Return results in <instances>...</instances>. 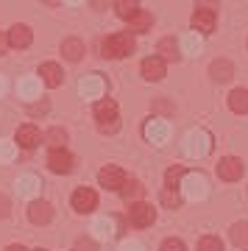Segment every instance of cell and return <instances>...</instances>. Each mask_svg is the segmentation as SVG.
I'll use <instances>...</instances> for the list:
<instances>
[{"instance_id": "obj_46", "label": "cell", "mask_w": 248, "mask_h": 251, "mask_svg": "<svg viewBox=\"0 0 248 251\" xmlns=\"http://www.w3.org/2000/svg\"><path fill=\"white\" fill-rule=\"evenodd\" d=\"M36 251H45V249H36Z\"/></svg>"}, {"instance_id": "obj_42", "label": "cell", "mask_w": 248, "mask_h": 251, "mask_svg": "<svg viewBox=\"0 0 248 251\" xmlns=\"http://www.w3.org/2000/svg\"><path fill=\"white\" fill-rule=\"evenodd\" d=\"M45 6H50V9H53V6H59V0H42Z\"/></svg>"}, {"instance_id": "obj_11", "label": "cell", "mask_w": 248, "mask_h": 251, "mask_svg": "<svg viewBox=\"0 0 248 251\" xmlns=\"http://www.w3.org/2000/svg\"><path fill=\"white\" fill-rule=\"evenodd\" d=\"M243 162L237 159V156H223L221 162H218V176H221L223 181H237L240 176H243Z\"/></svg>"}, {"instance_id": "obj_10", "label": "cell", "mask_w": 248, "mask_h": 251, "mask_svg": "<svg viewBox=\"0 0 248 251\" xmlns=\"http://www.w3.org/2000/svg\"><path fill=\"white\" fill-rule=\"evenodd\" d=\"M98 206V196H95V190H89V187H78L75 193H73V209L75 212H92Z\"/></svg>"}, {"instance_id": "obj_4", "label": "cell", "mask_w": 248, "mask_h": 251, "mask_svg": "<svg viewBox=\"0 0 248 251\" xmlns=\"http://www.w3.org/2000/svg\"><path fill=\"white\" fill-rule=\"evenodd\" d=\"M142 137L148 140L151 145H165L170 137V126L162 120V117H151L148 123L142 126Z\"/></svg>"}, {"instance_id": "obj_13", "label": "cell", "mask_w": 248, "mask_h": 251, "mask_svg": "<svg viewBox=\"0 0 248 251\" xmlns=\"http://www.w3.org/2000/svg\"><path fill=\"white\" fill-rule=\"evenodd\" d=\"M28 218H31V224H36V226L50 224V218H53V206L48 204V201H31V206H28Z\"/></svg>"}, {"instance_id": "obj_5", "label": "cell", "mask_w": 248, "mask_h": 251, "mask_svg": "<svg viewBox=\"0 0 248 251\" xmlns=\"http://www.w3.org/2000/svg\"><path fill=\"white\" fill-rule=\"evenodd\" d=\"M184 151L195 159H201L206 153L212 151V137L206 134V131H193V134H187V143H184Z\"/></svg>"}, {"instance_id": "obj_40", "label": "cell", "mask_w": 248, "mask_h": 251, "mask_svg": "<svg viewBox=\"0 0 248 251\" xmlns=\"http://www.w3.org/2000/svg\"><path fill=\"white\" fill-rule=\"evenodd\" d=\"M6 48H9V36H6V34H0V56L6 53Z\"/></svg>"}, {"instance_id": "obj_28", "label": "cell", "mask_w": 248, "mask_h": 251, "mask_svg": "<svg viewBox=\"0 0 248 251\" xmlns=\"http://www.w3.org/2000/svg\"><path fill=\"white\" fill-rule=\"evenodd\" d=\"M120 193H123L125 201H140V198L145 196V187H142V184H140L137 179H128V181L123 184V187H120Z\"/></svg>"}, {"instance_id": "obj_7", "label": "cell", "mask_w": 248, "mask_h": 251, "mask_svg": "<svg viewBox=\"0 0 248 251\" xmlns=\"http://www.w3.org/2000/svg\"><path fill=\"white\" fill-rule=\"evenodd\" d=\"M73 165H75V159H73V153L67 148H50V153H48V168L53 173H70Z\"/></svg>"}, {"instance_id": "obj_2", "label": "cell", "mask_w": 248, "mask_h": 251, "mask_svg": "<svg viewBox=\"0 0 248 251\" xmlns=\"http://www.w3.org/2000/svg\"><path fill=\"white\" fill-rule=\"evenodd\" d=\"M95 117H98V128L103 131V134H115L117 128H120V120H117V103L115 100H98L95 103Z\"/></svg>"}, {"instance_id": "obj_32", "label": "cell", "mask_w": 248, "mask_h": 251, "mask_svg": "<svg viewBox=\"0 0 248 251\" xmlns=\"http://www.w3.org/2000/svg\"><path fill=\"white\" fill-rule=\"evenodd\" d=\"M198 251H223V243L215 237V234H206V237H201V243H198Z\"/></svg>"}, {"instance_id": "obj_9", "label": "cell", "mask_w": 248, "mask_h": 251, "mask_svg": "<svg viewBox=\"0 0 248 251\" xmlns=\"http://www.w3.org/2000/svg\"><path fill=\"white\" fill-rule=\"evenodd\" d=\"M193 31H198V34H212L215 31V9L198 6L193 11Z\"/></svg>"}, {"instance_id": "obj_36", "label": "cell", "mask_w": 248, "mask_h": 251, "mask_svg": "<svg viewBox=\"0 0 248 251\" xmlns=\"http://www.w3.org/2000/svg\"><path fill=\"white\" fill-rule=\"evenodd\" d=\"M75 251H98V249L89 237H81V240H75Z\"/></svg>"}, {"instance_id": "obj_1", "label": "cell", "mask_w": 248, "mask_h": 251, "mask_svg": "<svg viewBox=\"0 0 248 251\" xmlns=\"http://www.w3.org/2000/svg\"><path fill=\"white\" fill-rule=\"evenodd\" d=\"M131 50H134V36L128 31L106 36L103 45H100V53L106 56V59H123V56H131Z\"/></svg>"}, {"instance_id": "obj_43", "label": "cell", "mask_w": 248, "mask_h": 251, "mask_svg": "<svg viewBox=\"0 0 248 251\" xmlns=\"http://www.w3.org/2000/svg\"><path fill=\"white\" fill-rule=\"evenodd\" d=\"M3 92H6V78L0 75V95H3Z\"/></svg>"}, {"instance_id": "obj_39", "label": "cell", "mask_w": 248, "mask_h": 251, "mask_svg": "<svg viewBox=\"0 0 248 251\" xmlns=\"http://www.w3.org/2000/svg\"><path fill=\"white\" fill-rule=\"evenodd\" d=\"M156 112H173V106H170V103H165V100H156Z\"/></svg>"}, {"instance_id": "obj_3", "label": "cell", "mask_w": 248, "mask_h": 251, "mask_svg": "<svg viewBox=\"0 0 248 251\" xmlns=\"http://www.w3.org/2000/svg\"><path fill=\"white\" fill-rule=\"evenodd\" d=\"M178 187H181V193H184L190 201H201V198H206V193H209V184H206V179L201 173H184Z\"/></svg>"}, {"instance_id": "obj_38", "label": "cell", "mask_w": 248, "mask_h": 251, "mask_svg": "<svg viewBox=\"0 0 248 251\" xmlns=\"http://www.w3.org/2000/svg\"><path fill=\"white\" fill-rule=\"evenodd\" d=\"M9 209H11L9 198H6V196H0V218H6V215H9Z\"/></svg>"}, {"instance_id": "obj_33", "label": "cell", "mask_w": 248, "mask_h": 251, "mask_svg": "<svg viewBox=\"0 0 248 251\" xmlns=\"http://www.w3.org/2000/svg\"><path fill=\"white\" fill-rule=\"evenodd\" d=\"M17 156V148L11 140H0V162H11Z\"/></svg>"}, {"instance_id": "obj_37", "label": "cell", "mask_w": 248, "mask_h": 251, "mask_svg": "<svg viewBox=\"0 0 248 251\" xmlns=\"http://www.w3.org/2000/svg\"><path fill=\"white\" fill-rule=\"evenodd\" d=\"M120 251H142V246L134 240H125V243H120Z\"/></svg>"}, {"instance_id": "obj_8", "label": "cell", "mask_w": 248, "mask_h": 251, "mask_svg": "<svg viewBox=\"0 0 248 251\" xmlns=\"http://www.w3.org/2000/svg\"><path fill=\"white\" fill-rule=\"evenodd\" d=\"M103 90H106V81L100 78L98 73L84 75V78L78 81V95H81V98H100Z\"/></svg>"}, {"instance_id": "obj_21", "label": "cell", "mask_w": 248, "mask_h": 251, "mask_svg": "<svg viewBox=\"0 0 248 251\" xmlns=\"http://www.w3.org/2000/svg\"><path fill=\"white\" fill-rule=\"evenodd\" d=\"M39 190H42V181L36 179V176H20L17 179V193L25 198H34L39 196Z\"/></svg>"}, {"instance_id": "obj_17", "label": "cell", "mask_w": 248, "mask_h": 251, "mask_svg": "<svg viewBox=\"0 0 248 251\" xmlns=\"http://www.w3.org/2000/svg\"><path fill=\"white\" fill-rule=\"evenodd\" d=\"M156 53H159L165 62H178V59H181V42H176L173 36H165L159 42V48H156Z\"/></svg>"}, {"instance_id": "obj_15", "label": "cell", "mask_w": 248, "mask_h": 251, "mask_svg": "<svg viewBox=\"0 0 248 251\" xmlns=\"http://www.w3.org/2000/svg\"><path fill=\"white\" fill-rule=\"evenodd\" d=\"M17 92H20V98L36 100L39 92H42V78H39V75H25V78L17 84Z\"/></svg>"}, {"instance_id": "obj_34", "label": "cell", "mask_w": 248, "mask_h": 251, "mask_svg": "<svg viewBox=\"0 0 248 251\" xmlns=\"http://www.w3.org/2000/svg\"><path fill=\"white\" fill-rule=\"evenodd\" d=\"M181 176H184V168H170L168 173H165V181H168V187H178L181 184Z\"/></svg>"}, {"instance_id": "obj_16", "label": "cell", "mask_w": 248, "mask_h": 251, "mask_svg": "<svg viewBox=\"0 0 248 251\" xmlns=\"http://www.w3.org/2000/svg\"><path fill=\"white\" fill-rule=\"evenodd\" d=\"M34 42V34L28 25H11L9 28V45L11 48H28Z\"/></svg>"}, {"instance_id": "obj_24", "label": "cell", "mask_w": 248, "mask_h": 251, "mask_svg": "<svg viewBox=\"0 0 248 251\" xmlns=\"http://www.w3.org/2000/svg\"><path fill=\"white\" fill-rule=\"evenodd\" d=\"M229 109L234 115H246L248 112V90H234L229 95Z\"/></svg>"}, {"instance_id": "obj_26", "label": "cell", "mask_w": 248, "mask_h": 251, "mask_svg": "<svg viewBox=\"0 0 248 251\" xmlns=\"http://www.w3.org/2000/svg\"><path fill=\"white\" fill-rule=\"evenodd\" d=\"M115 11L120 20H131L137 11H140V0H117L115 3Z\"/></svg>"}, {"instance_id": "obj_19", "label": "cell", "mask_w": 248, "mask_h": 251, "mask_svg": "<svg viewBox=\"0 0 248 251\" xmlns=\"http://www.w3.org/2000/svg\"><path fill=\"white\" fill-rule=\"evenodd\" d=\"M42 140L45 137L39 134V128H34V126H20L17 128V145H23V148H36Z\"/></svg>"}, {"instance_id": "obj_44", "label": "cell", "mask_w": 248, "mask_h": 251, "mask_svg": "<svg viewBox=\"0 0 248 251\" xmlns=\"http://www.w3.org/2000/svg\"><path fill=\"white\" fill-rule=\"evenodd\" d=\"M6 251H25V249H23V246H9Z\"/></svg>"}, {"instance_id": "obj_14", "label": "cell", "mask_w": 248, "mask_h": 251, "mask_svg": "<svg viewBox=\"0 0 248 251\" xmlns=\"http://www.w3.org/2000/svg\"><path fill=\"white\" fill-rule=\"evenodd\" d=\"M142 78L145 81H162L165 78V59L162 56H148L142 62Z\"/></svg>"}, {"instance_id": "obj_6", "label": "cell", "mask_w": 248, "mask_h": 251, "mask_svg": "<svg viewBox=\"0 0 248 251\" xmlns=\"http://www.w3.org/2000/svg\"><path fill=\"white\" fill-rule=\"evenodd\" d=\"M128 221H131L134 226L145 229V226H151L153 221H156V212H153V206H151V204H145V201H137V204L128 206Z\"/></svg>"}, {"instance_id": "obj_45", "label": "cell", "mask_w": 248, "mask_h": 251, "mask_svg": "<svg viewBox=\"0 0 248 251\" xmlns=\"http://www.w3.org/2000/svg\"><path fill=\"white\" fill-rule=\"evenodd\" d=\"M64 3H70V6H78V3H84V0H64Z\"/></svg>"}, {"instance_id": "obj_20", "label": "cell", "mask_w": 248, "mask_h": 251, "mask_svg": "<svg viewBox=\"0 0 248 251\" xmlns=\"http://www.w3.org/2000/svg\"><path fill=\"white\" fill-rule=\"evenodd\" d=\"M209 73H212V78L218 81V84H226V81H231V75H234V67H231V62H226V59H215Z\"/></svg>"}, {"instance_id": "obj_30", "label": "cell", "mask_w": 248, "mask_h": 251, "mask_svg": "<svg viewBox=\"0 0 248 251\" xmlns=\"http://www.w3.org/2000/svg\"><path fill=\"white\" fill-rule=\"evenodd\" d=\"M159 201L168 206V209H178V204H181V196H178L176 187H165V190H162V196H159Z\"/></svg>"}, {"instance_id": "obj_31", "label": "cell", "mask_w": 248, "mask_h": 251, "mask_svg": "<svg viewBox=\"0 0 248 251\" xmlns=\"http://www.w3.org/2000/svg\"><path fill=\"white\" fill-rule=\"evenodd\" d=\"M231 243L234 246H248V224H234L229 232Z\"/></svg>"}, {"instance_id": "obj_29", "label": "cell", "mask_w": 248, "mask_h": 251, "mask_svg": "<svg viewBox=\"0 0 248 251\" xmlns=\"http://www.w3.org/2000/svg\"><path fill=\"white\" fill-rule=\"evenodd\" d=\"M45 143L50 145V148H64V145H67V131L56 126V128H50V131L45 134Z\"/></svg>"}, {"instance_id": "obj_27", "label": "cell", "mask_w": 248, "mask_h": 251, "mask_svg": "<svg viewBox=\"0 0 248 251\" xmlns=\"http://www.w3.org/2000/svg\"><path fill=\"white\" fill-rule=\"evenodd\" d=\"M181 50L184 53H193V56H198L201 50H204V39H201V34H187L184 39H181Z\"/></svg>"}, {"instance_id": "obj_25", "label": "cell", "mask_w": 248, "mask_h": 251, "mask_svg": "<svg viewBox=\"0 0 248 251\" xmlns=\"http://www.w3.org/2000/svg\"><path fill=\"white\" fill-rule=\"evenodd\" d=\"M151 23H153V17L148 14V11H142V9H140L131 20H128V28H131L134 34H145V31L151 28Z\"/></svg>"}, {"instance_id": "obj_23", "label": "cell", "mask_w": 248, "mask_h": 251, "mask_svg": "<svg viewBox=\"0 0 248 251\" xmlns=\"http://www.w3.org/2000/svg\"><path fill=\"white\" fill-rule=\"evenodd\" d=\"M92 232H95L100 240H109V237H115V234H117L115 218H98L95 224H92Z\"/></svg>"}, {"instance_id": "obj_22", "label": "cell", "mask_w": 248, "mask_h": 251, "mask_svg": "<svg viewBox=\"0 0 248 251\" xmlns=\"http://www.w3.org/2000/svg\"><path fill=\"white\" fill-rule=\"evenodd\" d=\"M62 56L67 59V62H78L81 56H84V42L75 39V36L64 39V42H62Z\"/></svg>"}, {"instance_id": "obj_35", "label": "cell", "mask_w": 248, "mask_h": 251, "mask_svg": "<svg viewBox=\"0 0 248 251\" xmlns=\"http://www.w3.org/2000/svg\"><path fill=\"white\" fill-rule=\"evenodd\" d=\"M159 251H187V249H184V243H181V240H176V237H168V240L162 243Z\"/></svg>"}, {"instance_id": "obj_41", "label": "cell", "mask_w": 248, "mask_h": 251, "mask_svg": "<svg viewBox=\"0 0 248 251\" xmlns=\"http://www.w3.org/2000/svg\"><path fill=\"white\" fill-rule=\"evenodd\" d=\"M106 3H109V0H92V9L103 11V9H106Z\"/></svg>"}, {"instance_id": "obj_12", "label": "cell", "mask_w": 248, "mask_h": 251, "mask_svg": "<svg viewBox=\"0 0 248 251\" xmlns=\"http://www.w3.org/2000/svg\"><path fill=\"white\" fill-rule=\"evenodd\" d=\"M98 181H100V187H106V190H120L125 184V173L117 165H106L103 171L98 173Z\"/></svg>"}, {"instance_id": "obj_18", "label": "cell", "mask_w": 248, "mask_h": 251, "mask_svg": "<svg viewBox=\"0 0 248 251\" xmlns=\"http://www.w3.org/2000/svg\"><path fill=\"white\" fill-rule=\"evenodd\" d=\"M39 78H42V84H48V87H59L62 78H64V73L56 62H45L42 67H39Z\"/></svg>"}]
</instances>
